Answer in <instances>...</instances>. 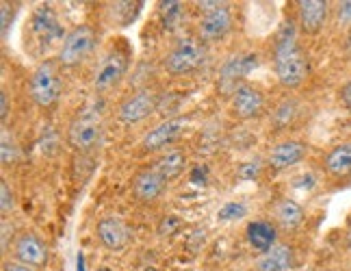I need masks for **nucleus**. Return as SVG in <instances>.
<instances>
[{
    "instance_id": "obj_15",
    "label": "nucleus",
    "mask_w": 351,
    "mask_h": 271,
    "mask_svg": "<svg viewBox=\"0 0 351 271\" xmlns=\"http://www.w3.org/2000/svg\"><path fill=\"white\" fill-rule=\"evenodd\" d=\"M165 189H167V180L154 167L141 169L132 178V193L139 202H156L165 193Z\"/></svg>"
},
{
    "instance_id": "obj_28",
    "label": "nucleus",
    "mask_w": 351,
    "mask_h": 271,
    "mask_svg": "<svg viewBox=\"0 0 351 271\" xmlns=\"http://www.w3.org/2000/svg\"><path fill=\"white\" fill-rule=\"evenodd\" d=\"M339 100H341V104L347 108V111H351V78L339 89Z\"/></svg>"
},
{
    "instance_id": "obj_32",
    "label": "nucleus",
    "mask_w": 351,
    "mask_h": 271,
    "mask_svg": "<svg viewBox=\"0 0 351 271\" xmlns=\"http://www.w3.org/2000/svg\"><path fill=\"white\" fill-rule=\"evenodd\" d=\"M0 117H3V126H5V121L9 117V98L5 91L0 93Z\"/></svg>"
},
{
    "instance_id": "obj_12",
    "label": "nucleus",
    "mask_w": 351,
    "mask_h": 271,
    "mask_svg": "<svg viewBox=\"0 0 351 271\" xmlns=\"http://www.w3.org/2000/svg\"><path fill=\"white\" fill-rule=\"evenodd\" d=\"M186 119L182 117H173V119H165L156 124L152 130L145 132V137L141 139V150L143 152H158L163 148L171 145L176 139L180 137V132L184 130Z\"/></svg>"
},
{
    "instance_id": "obj_22",
    "label": "nucleus",
    "mask_w": 351,
    "mask_h": 271,
    "mask_svg": "<svg viewBox=\"0 0 351 271\" xmlns=\"http://www.w3.org/2000/svg\"><path fill=\"white\" fill-rule=\"evenodd\" d=\"M182 13H184L182 3H163V5H160V18H163L165 29H169V31L180 24Z\"/></svg>"
},
{
    "instance_id": "obj_3",
    "label": "nucleus",
    "mask_w": 351,
    "mask_h": 271,
    "mask_svg": "<svg viewBox=\"0 0 351 271\" xmlns=\"http://www.w3.org/2000/svg\"><path fill=\"white\" fill-rule=\"evenodd\" d=\"M206 61V48L202 39L182 37L173 44L165 57V70L173 76H184L195 72Z\"/></svg>"
},
{
    "instance_id": "obj_5",
    "label": "nucleus",
    "mask_w": 351,
    "mask_h": 271,
    "mask_svg": "<svg viewBox=\"0 0 351 271\" xmlns=\"http://www.w3.org/2000/svg\"><path fill=\"white\" fill-rule=\"evenodd\" d=\"M102 141H104V126L96 113H78L72 119L70 128H67V143L80 154L98 150Z\"/></svg>"
},
{
    "instance_id": "obj_24",
    "label": "nucleus",
    "mask_w": 351,
    "mask_h": 271,
    "mask_svg": "<svg viewBox=\"0 0 351 271\" xmlns=\"http://www.w3.org/2000/svg\"><path fill=\"white\" fill-rule=\"evenodd\" d=\"M295 113H297V106H295L293 100L280 102L278 108H276V121H278V126H280V128L289 126L291 121H293V117H295Z\"/></svg>"
},
{
    "instance_id": "obj_17",
    "label": "nucleus",
    "mask_w": 351,
    "mask_h": 271,
    "mask_svg": "<svg viewBox=\"0 0 351 271\" xmlns=\"http://www.w3.org/2000/svg\"><path fill=\"white\" fill-rule=\"evenodd\" d=\"M295 267V250L287 243H278L254 261V271H291Z\"/></svg>"
},
{
    "instance_id": "obj_31",
    "label": "nucleus",
    "mask_w": 351,
    "mask_h": 271,
    "mask_svg": "<svg viewBox=\"0 0 351 271\" xmlns=\"http://www.w3.org/2000/svg\"><path fill=\"white\" fill-rule=\"evenodd\" d=\"M0 13H3V39H7V35H9V3L0 5Z\"/></svg>"
},
{
    "instance_id": "obj_6",
    "label": "nucleus",
    "mask_w": 351,
    "mask_h": 271,
    "mask_svg": "<svg viewBox=\"0 0 351 271\" xmlns=\"http://www.w3.org/2000/svg\"><path fill=\"white\" fill-rule=\"evenodd\" d=\"M128 63H130V52L121 46L109 48L93 72V87L98 91H109L115 85H119V80L126 76L128 72Z\"/></svg>"
},
{
    "instance_id": "obj_27",
    "label": "nucleus",
    "mask_w": 351,
    "mask_h": 271,
    "mask_svg": "<svg viewBox=\"0 0 351 271\" xmlns=\"http://www.w3.org/2000/svg\"><path fill=\"white\" fill-rule=\"evenodd\" d=\"M336 24L345 31L351 29V0H343L336 5Z\"/></svg>"
},
{
    "instance_id": "obj_13",
    "label": "nucleus",
    "mask_w": 351,
    "mask_h": 271,
    "mask_svg": "<svg viewBox=\"0 0 351 271\" xmlns=\"http://www.w3.org/2000/svg\"><path fill=\"white\" fill-rule=\"evenodd\" d=\"M308 154V145L300 139H285L276 143L269 150L267 163L274 172H285L289 167H295L297 163H302Z\"/></svg>"
},
{
    "instance_id": "obj_14",
    "label": "nucleus",
    "mask_w": 351,
    "mask_h": 271,
    "mask_svg": "<svg viewBox=\"0 0 351 271\" xmlns=\"http://www.w3.org/2000/svg\"><path fill=\"white\" fill-rule=\"evenodd\" d=\"M330 3L326 0H300L297 3V24L306 35H317L328 22Z\"/></svg>"
},
{
    "instance_id": "obj_8",
    "label": "nucleus",
    "mask_w": 351,
    "mask_h": 271,
    "mask_svg": "<svg viewBox=\"0 0 351 271\" xmlns=\"http://www.w3.org/2000/svg\"><path fill=\"white\" fill-rule=\"evenodd\" d=\"M265 111V93L250 83H243L232 93V115L237 119L250 121L261 117Z\"/></svg>"
},
{
    "instance_id": "obj_25",
    "label": "nucleus",
    "mask_w": 351,
    "mask_h": 271,
    "mask_svg": "<svg viewBox=\"0 0 351 271\" xmlns=\"http://www.w3.org/2000/svg\"><path fill=\"white\" fill-rule=\"evenodd\" d=\"M243 215H247V209H245V204H241V202H230V204L219 209V220H223V222L241 220Z\"/></svg>"
},
{
    "instance_id": "obj_26",
    "label": "nucleus",
    "mask_w": 351,
    "mask_h": 271,
    "mask_svg": "<svg viewBox=\"0 0 351 271\" xmlns=\"http://www.w3.org/2000/svg\"><path fill=\"white\" fill-rule=\"evenodd\" d=\"M13 207H16V200H13V191H11V187L9 182L3 178L0 180V211H3V215L11 213Z\"/></svg>"
},
{
    "instance_id": "obj_16",
    "label": "nucleus",
    "mask_w": 351,
    "mask_h": 271,
    "mask_svg": "<svg viewBox=\"0 0 351 271\" xmlns=\"http://www.w3.org/2000/svg\"><path fill=\"white\" fill-rule=\"evenodd\" d=\"M98 239L106 250L119 252L128 246L130 241V230L128 226L119 220V217H102L98 222Z\"/></svg>"
},
{
    "instance_id": "obj_33",
    "label": "nucleus",
    "mask_w": 351,
    "mask_h": 271,
    "mask_svg": "<svg viewBox=\"0 0 351 271\" xmlns=\"http://www.w3.org/2000/svg\"><path fill=\"white\" fill-rule=\"evenodd\" d=\"M347 250L351 252V220H349V226H347Z\"/></svg>"
},
{
    "instance_id": "obj_20",
    "label": "nucleus",
    "mask_w": 351,
    "mask_h": 271,
    "mask_svg": "<svg viewBox=\"0 0 351 271\" xmlns=\"http://www.w3.org/2000/svg\"><path fill=\"white\" fill-rule=\"evenodd\" d=\"M271 213H274L276 224L282 230H295L297 226L304 222V209H302V204H297V202L291 200V198L278 200L276 204H274V209H271Z\"/></svg>"
},
{
    "instance_id": "obj_21",
    "label": "nucleus",
    "mask_w": 351,
    "mask_h": 271,
    "mask_svg": "<svg viewBox=\"0 0 351 271\" xmlns=\"http://www.w3.org/2000/svg\"><path fill=\"white\" fill-rule=\"evenodd\" d=\"M184 165H186V154L182 150H178V148H171V150L163 152L154 161L152 167L169 182L173 178H178V176L184 172Z\"/></svg>"
},
{
    "instance_id": "obj_9",
    "label": "nucleus",
    "mask_w": 351,
    "mask_h": 271,
    "mask_svg": "<svg viewBox=\"0 0 351 271\" xmlns=\"http://www.w3.org/2000/svg\"><path fill=\"white\" fill-rule=\"evenodd\" d=\"M13 261L42 269L48 265V246L35 233H22L13 241Z\"/></svg>"
},
{
    "instance_id": "obj_1",
    "label": "nucleus",
    "mask_w": 351,
    "mask_h": 271,
    "mask_svg": "<svg viewBox=\"0 0 351 271\" xmlns=\"http://www.w3.org/2000/svg\"><path fill=\"white\" fill-rule=\"evenodd\" d=\"M274 67L278 83L287 89H297L308 78V57L297 44L295 26L287 22L278 33V42L274 50Z\"/></svg>"
},
{
    "instance_id": "obj_2",
    "label": "nucleus",
    "mask_w": 351,
    "mask_h": 271,
    "mask_svg": "<svg viewBox=\"0 0 351 271\" xmlns=\"http://www.w3.org/2000/svg\"><path fill=\"white\" fill-rule=\"evenodd\" d=\"M29 93L39 108H48L61 98L63 80L55 61H42L35 67L29 80Z\"/></svg>"
},
{
    "instance_id": "obj_18",
    "label": "nucleus",
    "mask_w": 351,
    "mask_h": 271,
    "mask_svg": "<svg viewBox=\"0 0 351 271\" xmlns=\"http://www.w3.org/2000/svg\"><path fill=\"white\" fill-rule=\"evenodd\" d=\"M245 235H247L250 246L258 254H265V252L271 250L274 246H278V228L271 222H267V220L250 222Z\"/></svg>"
},
{
    "instance_id": "obj_7",
    "label": "nucleus",
    "mask_w": 351,
    "mask_h": 271,
    "mask_svg": "<svg viewBox=\"0 0 351 271\" xmlns=\"http://www.w3.org/2000/svg\"><path fill=\"white\" fill-rule=\"evenodd\" d=\"M156 104L158 96L152 89H139L117 106V119L126 126L139 124L156 111Z\"/></svg>"
},
{
    "instance_id": "obj_19",
    "label": "nucleus",
    "mask_w": 351,
    "mask_h": 271,
    "mask_svg": "<svg viewBox=\"0 0 351 271\" xmlns=\"http://www.w3.org/2000/svg\"><path fill=\"white\" fill-rule=\"evenodd\" d=\"M323 169L332 178H347L351 176V141H343L334 145L332 150L323 156Z\"/></svg>"
},
{
    "instance_id": "obj_4",
    "label": "nucleus",
    "mask_w": 351,
    "mask_h": 271,
    "mask_svg": "<svg viewBox=\"0 0 351 271\" xmlns=\"http://www.w3.org/2000/svg\"><path fill=\"white\" fill-rule=\"evenodd\" d=\"M98 35L96 29L89 24H78L63 37L61 48H59V65L63 67H74L80 65L89 54L96 50Z\"/></svg>"
},
{
    "instance_id": "obj_30",
    "label": "nucleus",
    "mask_w": 351,
    "mask_h": 271,
    "mask_svg": "<svg viewBox=\"0 0 351 271\" xmlns=\"http://www.w3.org/2000/svg\"><path fill=\"white\" fill-rule=\"evenodd\" d=\"M9 237H13V224L7 220V217H3V252H7L9 250Z\"/></svg>"
},
{
    "instance_id": "obj_29",
    "label": "nucleus",
    "mask_w": 351,
    "mask_h": 271,
    "mask_svg": "<svg viewBox=\"0 0 351 271\" xmlns=\"http://www.w3.org/2000/svg\"><path fill=\"white\" fill-rule=\"evenodd\" d=\"M3 271H42V269L31 267V265H24V263H20V261H5Z\"/></svg>"
},
{
    "instance_id": "obj_23",
    "label": "nucleus",
    "mask_w": 351,
    "mask_h": 271,
    "mask_svg": "<svg viewBox=\"0 0 351 271\" xmlns=\"http://www.w3.org/2000/svg\"><path fill=\"white\" fill-rule=\"evenodd\" d=\"M0 158H3V165H11V163H16L18 158V145H16V139L11 137L7 126H3V139H0Z\"/></svg>"
},
{
    "instance_id": "obj_10",
    "label": "nucleus",
    "mask_w": 351,
    "mask_h": 271,
    "mask_svg": "<svg viewBox=\"0 0 351 271\" xmlns=\"http://www.w3.org/2000/svg\"><path fill=\"white\" fill-rule=\"evenodd\" d=\"M258 65V57L252 52H241L230 57L219 72V87L228 93H234L237 87H241L243 83H239L241 78H245L254 67Z\"/></svg>"
},
{
    "instance_id": "obj_11",
    "label": "nucleus",
    "mask_w": 351,
    "mask_h": 271,
    "mask_svg": "<svg viewBox=\"0 0 351 271\" xmlns=\"http://www.w3.org/2000/svg\"><path fill=\"white\" fill-rule=\"evenodd\" d=\"M230 29H232V13H230V7L223 5L215 11L204 13V16L199 18L197 35H199L202 42L213 44V42L223 39L228 33H230Z\"/></svg>"
}]
</instances>
